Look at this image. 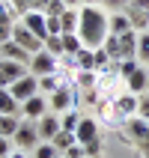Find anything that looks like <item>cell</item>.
<instances>
[{"instance_id": "1", "label": "cell", "mask_w": 149, "mask_h": 158, "mask_svg": "<svg viewBox=\"0 0 149 158\" xmlns=\"http://www.w3.org/2000/svg\"><path fill=\"white\" fill-rule=\"evenodd\" d=\"M78 36L84 48L96 51L105 45V39L110 36V15L101 6H81V24H78Z\"/></svg>"}, {"instance_id": "2", "label": "cell", "mask_w": 149, "mask_h": 158, "mask_svg": "<svg viewBox=\"0 0 149 158\" xmlns=\"http://www.w3.org/2000/svg\"><path fill=\"white\" fill-rule=\"evenodd\" d=\"M30 75H36V78H45V75H54V72H60V57H54V54H48L42 48L39 54H33L30 57Z\"/></svg>"}, {"instance_id": "3", "label": "cell", "mask_w": 149, "mask_h": 158, "mask_svg": "<svg viewBox=\"0 0 149 158\" xmlns=\"http://www.w3.org/2000/svg\"><path fill=\"white\" fill-rule=\"evenodd\" d=\"M75 105H78L75 87H60L57 93H51V98H48L51 114H69V110H75Z\"/></svg>"}, {"instance_id": "4", "label": "cell", "mask_w": 149, "mask_h": 158, "mask_svg": "<svg viewBox=\"0 0 149 158\" xmlns=\"http://www.w3.org/2000/svg\"><path fill=\"white\" fill-rule=\"evenodd\" d=\"M15 146L18 149H36L39 146V128H36V123L33 119H21V125H18V131H15Z\"/></svg>"}, {"instance_id": "5", "label": "cell", "mask_w": 149, "mask_h": 158, "mask_svg": "<svg viewBox=\"0 0 149 158\" xmlns=\"http://www.w3.org/2000/svg\"><path fill=\"white\" fill-rule=\"evenodd\" d=\"M12 39H15V42L21 45L27 54H39V51L45 48V42L39 39V36H33L24 24H21V21H15V27H12Z\"/></svg>"}, {"instance_id": "6", "label": "cell", "mask_w": 149, "mask_h": 158, "mask_svg": "<svg viewBox=\"0 0 149 158\" xmlns=\"http://www.w3.org/2000/svg\"><path fill=\"white\" fill-rule=\"evenodd\" d=\"M9 93H12V96H15L18 102H21V105H24L27 98H33L36 93H39V78H36V75H30V72H27L24 78H18L15 84H12V87H9Z\"/></svg>"}, {"instance_id": "7", "label": "cell", "mask_w": 149, "mask_h": 158, "mask_svg": "<svg viewBox=\"0 0 149 158\" xmlns=\"http://www.w3.org/2000/svg\"><path fill=\"white\" fill-rule=\"evenodd\" d=\"M51 107H48V98H45V93H36L33 98H27L24 105H21V116L24 119H33V123H39L45 114H48Z\"/></svg>"}, {"instance_id": "8", "label": "cell", "mask_w": 149, "mask_h": 158, "mask_svg": "<svg viewBox=\"0 0 149 158\" xmlns=\"http://www.w3.org/2000/svg\"><path fill=\"white\" fill-rule=\"evenodd\" d=\"M27 72L30 69L18 60H0V87H12L18 78H24Z\"/></svg>"}, {"instance_id": "9", "label": "cell", "mask_w": 149, "mask_h": 158, "mask_svg": "<svg viewBox=\"0 0 149 158\" xmlns=\"http://www.w3.org/2000/svg\"><path fill=\"white\" fill-rule=\"evenodd\" d=\"M36 128H39V140H54V137L63 131V119H60L57 114H51V110H48V114L36 123Z\"/></svg>"}, {"instance_id": "10", "label": "cell", "mask_w": 149, "mask_h": 158, "mask_svg": "<svg viewBox=\"0 0 149 158\" xmlns=\"http://www.w3.org/2000/svg\"><path fill=\"white\" fill-rule=\"evenodd\" d=\"M110 102L116 105V110H119V114H122L125 119H131V116H137V107H140V96H134V93H128V89H125V93L114 96Z\"/></svg>"}, {"instance_id": "11", "label": "cell", "mask_w": 149, "mask_h": 158, "mask_svg": "<svg viewBox=\"0 0 149 158\" xmlns=\"http://www.w3.org/2000/svg\"><path fill=\"white\" fill-rule=\"evenodd\" d=\"M21 24L30 30L33 36H39V39H48V21H45V12H36V9H30L24 18H21Z\"/></svg>"}, {"instance_id": "12", "label": "cell", "mask_w": 149, "mask_h": 158, "mask_svg": "<svg viewBox=\"0 0 149 158\" xmlns=\"http://www.w3.org/2000/svg\"><path fill=\"white\" fill-rule=\"evenodd\" d=\"M75 137H78L81 146H87V143L98 140V123L93 119V116H81L78 128H75Z\"/></svg>"}, {"instance_id": "13", "label": "cell", "mask_w": 149, "mask_h": 158, "mask_svg": "<svg viewBox=\"0 0 149 158\" xmlns=\"http://www.w3.org/2000/svg\"><path fill=\"white\" fill-rule=\"evenodd\" d=\"M125 131L131 134V140H137V146H146V143H149V119L131 116V119L125 123Z\"/></svg>"}, {"instance_id": "14", "label": "cell", "mask_w": 149, "mask_h": 158, "mask_svg": "<svg viewBox=\"0 0 149 158\" xmlns=\"http://www.w3.org/2000/svg\"><path fill=\"white\" fill-rule=\"evenodd\" d=\"M30 57L33 54H27L15 39H9V42L0 45V60H18V63H24V66H30Z\"/></svg>"}, {"instance_id": "15", "label": "cell", "mask_w": 149, "mask_h": 158, "mask_svg": "<svg viewBox=\"0 0 149 158\" xmlns=\"http://www.w3.org/2000/svg\"><path fill=\"white\" fill-rule=\"evenodd\" d=\"M146 87H149V72H146V69H137L131 78L125 81V89H128V93H134V96H143V93H146Z\"/></svg>"}, {"instance_id": "16", "label": "cell", "mask_w": 149, "mask_h": 158, "mask_svg": "<svg viewBox=\"0 0 149 158\" xmlns=\"http://www.w3.org/2000/svg\"><path fill=\"white\" fill-rule=\"evenodd\" d=\"M0 114H12V116H21V102H18L9 87H0Z\"/></svg>"}, {"instance_id": "17", "label": "cell", "mask_w": 149, "mask_h": 158, "mask_svg": "<svg viewBox=\"0 0 149 158\" xmlns=\"http://www.w3.org/2000/svg\"><path fill=\"white\" fill-rule=\"evenodd\" d=\"M98 110H101V119H105L107 125H122V123H128V119H125V116L119 114V110H116V105L110 102V98H105Z\"/></svg>"}, {"instance_id": "18", "label": "cell", "mask_w": 149, "mask_h": 158, "mask_svg": "<svg viewBox=\"0 0 149 158\" xmlns=\"http://www.w3.org/2000/svg\"><path fill=\"white\" fill-rule=\"evenodd\" d=\"M125 15H128V21H131V27L137 30V33L149 30V12H143V9H137V6H131V3H128Z\"/></svg>"}, {"instance_id": "19", "label": "cell", "mask_w": 149, "mask_h": 158, "mask_svg": "<svg viewBox=\"0 0 149 158\" xmlns=\"http://www.w3.org/2000/svg\"><path fill=\"white\" fill-rule=\"evenodd\" d=\"M60 24H63V33H78L81 9H63L60 12Z\"/></svg>"}, {"instance_id": "20", "label": "cell", "mask_w": 149, "mask_h": 158, "mask_svg": "<svg viewBox=\"0 0 149 158\" xmlns=\"http://www.w3.org/2000/svg\"><path fill=\"white\" fill-rule=\"evenodd\" d=\"M60 87H69V84H66V81H63L57 72H54V75H45V78H39V93H48V96H51V93H57Z\"/></svg>"}, {"instance_id": "21", "label": "cell", "mask_w": 149, "mask_h": 158, "mask_svg": "<svg viewBox=\"0 0 149 158\" xmlns=\"http://www.w3.org/2000/svg\"><path fill=\"white\" fill-rule=\"evenodd\" d=\"M128 30H134L131 21H128V15H125V12H114V15H110V33L122 36V33H128Z\"/></svg>"}, {"instance_id": "22", "label": "cell", "mask_w": 149, "mask_h": 158, "mask_svg": "<svg viewBox=\"0 0 149 158\" xmlns=\"http://www.w3.org/2000/svg\"><path fill=\"white\" fill-rule=\"evenodd\" d=\"M75 60H78V72H96V51L81 48V51L75 54Z\"/></svg>"}, {"instance_id": "23", "label": "cell", "mask_w": 149, "mask_h": 158, "mask_svg": "<svg viewBox=\"0 0 149 158\" xmlns=\"http://www.w3.org/2000/svg\"><path fill=\"white\" fill-rule=\"evenodd\" d=\"M18 125H21V119L12 114H0V137H15Z\"/></svg>"}, {"instance_id": "24", "label": "cell", "mask_w": 149, "mask_h": 158, "mask_svg": "<svg viewBox=\"0 0 149 158\" xmlns=\"http://www.w3.org/2000/svg\"><path fill=\"white\" fill-rule=\"evenodd\" d=\"M119 45H122V57H137V30L122 33L119 36Z\"/></svg>"}, {"instance_id": "25", "label": "cell", "mask_w": 149, "mask_h": 158, "mask_svg": "<svg viewBox=\"0 0 149 158\" xmlns=\"http://www.w3.org/2000/svg\"><path fill=\"white\" fill-rule=\"evenodd\" d=\"M51 143H54V146H57L60 152H66L69 146H75V143H78V137H75V131H66V128H63V131L57 134V137H54Z\"/></svg>"}, {"instance_id": "26", "label": "cell", "mask_w": 149, "mask_h": 158, "mask_svg": "<svg viewBox=\"0 0 149 158\" xmlns=\"http://www.w3.org/2000/svg\"><path fill=\"white\" fill-rule=\"evenodd\" d=\"M81 48H84V42L78 33H63V54H78Z\"/></svg>"}, {"instance_id": "27", "label": "cell", "mask_w": 149, "mask_h": 158, "mask_svg": "<svg viewBox=\"0 0 149 158\" xmlns=\"http://www.w3.org/2000/svg\"><path fill=\"white\" fill-rule=\"evenodd\" d=\"M33 152H36L33 158H60V155H63V152L57 149V146H54L51 140H42V143H39V146L33 149Z\"/></svg>"}, {"instance_id": "28", "label": "cell", "mask_w": 149, "mask_h": 158, "mask_svg": "<svg viewBox=\"0 0 149 158\" xmlns=\"http://www.w3.org/2000/svg\"><path fill=\"white\" fill-rule=\"evenodd\" d=\"M75 81H78V87H81V89H96V84H98V72H78V75H75Z\"/></svg>"}, {"instance_id": "29", "label": "cell", "mask_w": 149, "mask_h": 158, "mask_svg": "<svg viewBox=\"0 0 149 158\" xmlns=\"http://www.w3.org/2000/svg\"><path fill=\"white\" fill-rule=\"evenodd\" d=\"M137 60L149 63V30L137 33Z\"/></svg>"}, {"instance_id": "30", "label": "cell", "mask_w": 149, "mask_h": 158, "mask_svg": "<svg viewBox=\"0 0 149 158\" xmlns=\"http://www.w3.org/2000/svg\"><path fill=\"white\" fill-rule=\"evenodd\" d=\"M45 51L54 57H63V36H48L45 39Z\"/></svg>"}, {"instance_id": "31", "label": "cell", "mask_w": 149, "mask_h": 158, "mask_svg": "<svg viewBox=\"0 0 149 158\" xmlns=\"http://www.w3.org/2000/svg\"><path fill=\"white\" fill-rule=\"evenodd\" d=\"M137 69H140V66H137V57H125V60L119 63V75H122L125 81L131 78V75H134V72H137Z\"/></svg>"}, {"instance_id": "32", "label": "cell", "mask_w": 149, "mask_h": 158, "mask_svg": "<svg viewBox=\"0 0 149 158\" xmlns=\"http://www.w3.org/2000/svg\"><path fill=\"white\" fill-rule=\"evenodd\" d=\"M60 119H63V128H66V131H75L78 123H81V114H78V110H69V114H63Z\"/></svg>"}, {"instance_id": "33", "label": "cell", "mask_w": 149, "mask_h": 158, "mask_svg": "<svg viewBox=\"0 0 149 158\" xmlns=\"http://www.w3.org/2000/svg\"><path fill=\"white\" fill-rule=\"evenodd\" d=\"M12 27H15V21H0V45L12 39Z\"/></svg>"}, {"instance_id": "34", "label": "cell", "mask_w": 149, "mask_h": 158, "mask_svg": "<svg viewBox=\"0 0 149 158\" xmlns=\"http://www.w3.org/2000/svg\"><path fill=\"white\" fill-rule=\"evenodd\" d=\"M63 155H66V158H87V149H84L81 143H75V146H69Z\"/></svg>"}, {"instance_id": "35", "label": "cell", "mask_w": 149, "mask_h": 158, "mask_svg": "<svg viewBox=\"0 0 149 158\" xmlns=\"http://www.w3.org/2000/svg\"><path fill=\"white\" fill-rule=\"evenodd\" d=\"M101 3H105V6H110V9H114V12H122V9L128 6L131 0H101Z\"/></svg>"}, {"instance_id": "36", "label": "cell", "mask_w": 149, "mask_h": 158, "mask_svg": "<svg viewBox=\"0 0 149 158\" xmlns=\"http://www.w3.org/2000/svg\"><path fill=\"white\" fill-rule=\"evenodd\" d=\"M9 155H12V140L0 137V158H9Z\"/></svg>"}, {"instance_id": "37", "label": "cell", "mask_w": 149, "mask_h": 158, "mask_svg": "<svg viewBox=\"0 0 149 158\" xmlns=\"http://www.w3.org/2000/svg\"><path fill=\"white\" fill-rule=\"evenodd\" d=\"M84 149H87V158H96L98 152H101V143H98V140H93V143H87Z\"/></svg>"}, {"instance_id": "38", "label": "cell", "mask_w": 149, "mask_h": 158, "mask_svg": "<svg viewBox=\"0 0 149 158\" xmlns=\"http://www.w3.org/2000/svg\"><path fill=\"white\" fill-rule=\"evenodd\" d=\"M137 116L149 119V98H146V96H140V107H137Z\"/></svg>"}, {"instance_id": "39", "label": "cell", "mask_w": 149, "mask_h": 158, "mask_svg": "<svg viewBox=\"0 0 149 158\" xmlns=\"http://www.w3.org/2000/svg\"><path fill=\"white\" fill-rule=\"evenodd\" d=\"M0 21H15V18L9 15V9H6V0H0Z\"/></svg>"}, {"instance_id": "40", "label": "cell", "mask_w": 149, "mask_h": 158, "mask_svg": "<svg viewBox=\"0 0 149 158\" xmlns=\"http://www.w3.org/2000/svg\"><path fill=\"white\" fill-rule=\"evenodd\" d=\"M63 6H66V9H81L84 0H63Z\"/></svg>"}, {"instance_id": "41", "label": "cell", "mask_w": 149, "mask_h": 158, "mask_svg": "<svg viewBox=\"0 0 149 158\" xmlns=\"http://www.w3.org/2000/svg\"><path fill=\"white\" fill-rule=\"evenodd\" d=\"M131 6L143 9V12H149V0H131Z\"/></svg>"}, {"instance_id": "42", "label": "cell", "mask_w": 149, "mask_h": 158, "mask_svg": "<svg viewBox=\"0 0 149 158\" xmlns=\"http://www.w3.org/2000/svg\"><path fill=\"white\" fill-rule=\"evenodd\" d=\"M9 158H30V155H27L24 149H15V152H12V155H9Z\"/></svg>"}, {"instance_id": "43", "label": "cell", "mask_w": 149, "mask_h": 158, "mask_svg": "<svg viewBox=\"0 0 149 158\" xmlns=\"http://www.w3.org/2000/svg\"><path fill=\"white\" fill-rule=\"evenodd\" d=\"M101 0H84V6H98Z\"/></svg>"}, {"instance_id": "44", "label": "cell", "mask_w": 149, "mask_h": 158, "mask_svg": "<svg viewBox=\"0 0 149 158\" xmlns=\"http://www.w3.org/2000/svg\"><path fill=\"white\" fill-rule=\"evenodd\" d=\"M140 149H143V152H146V158H149V143H146V146H140Z\"/></svg>"}, {"instance_id": "45", "label": "cell", "mask_w": 149, "mask_h": 158, "mask_svg": "<svg viewBox=\"0 0 149 158\" xmlns=\"http://www.w3.org/2000/svg\"><path fill=\"white\" fill-rule=\"evenodd\" d=\"M60 158H66V155H60Z\"/></svg>"}]
</instances>
